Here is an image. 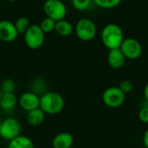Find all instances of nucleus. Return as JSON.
<instances>
[{"mask_svg":"<svg viewBox=\"0 0 148 148\" xmlns=\"http://www.w3.org/2000/svg\"><path fill=\"white\" fill-rule=\"evenodd\" d=\"M65 101L62 95L57 92L48 91L40 96V108L47 114L54 115L61 113Z\"/></svg>","mask_w":148,"mask_h":148,"instance_id":"1","label":"nucleus"},{"mask_svg":"<svg viewBox=\"0 0 148 148\" xmlns=\"http://www.w3.org/2000/svg\"><path fill=\"white\" fill-rule=\"evenodd\" d=\"M101 37L107 49H114L121 47L124 40V34L121 26L116 23H108L102 29Z\"/></svg>","mask_w":148,"mask_h":148,"instance_id":"2","label":"nucleus"},{"mask_svg":"<svg viewBox=\"0 0 148 148\" xmlns=\"http://www.w3.org/2000/svg\"><path fill=\"white\" fill-rule=\"evenodd\" d=\"M75 31L77 37L84 42L93 40L97 34L95 23L89 18H81L75 24Z\"/></svg>","mask_w":148,"mask_h":148,"instance_id":"3","label":"nucleus"},{"mask_svg":"<svg viewBox=\"0 0 148 148\" xmlns=\"http://www.w3.org/2000/svg\"><path fill=\"white\" fill-rule=\"evenodd\" d=\"M22 126L19 121L13 117H9L2 121L0 124V137L6 140H11L21 135Z\"/></svg>","mask_w":148,"mask_h":148,"instance_id":"4","label":"nucleus"},{"mask_svg":"<svg viewBox=\"0 0 148 148\" xmlns=\"http://www.w3.org/2000/svg\"><path fill=\"white\" fill-rule=\"evenodd\" d=\"M23 35L25 44L30 49L36 50L43 45L45 40V33L42 30L39 25H30V27Z\"/></svg>","mask_w":148,"mask_h":148,"instance_id":"5","label":"nucleus"},{"mask_svg":"<svg viewBox=\"0 0 148 148\" xmlns=\"http://www.w3.org/2000/svg\"><path fill=\"white\" fill-rule=\"evenodd\" d=\"M126 100V95L119 87H109L102 94V101L104 104L111 108L121 107Z\"/></svg>","mask_w":148,"mask_h":148,"instance_id":"6","label":"nucleus"},{"mask_svg":"<svg viewBox=\"0 0 148 148\" xmlns=\"http://www.w3.org/2000/svg\"><path fill=\"white\" fill-rule=\"evenodd\" d=\"M43 10L46 16L56 22L64 19L67 15L66 5L61 0H46L43 4Z\"/></svg>","mask_w":148,"mask_h":148,"instance_id":"7","label":"nucleus"},{"mask_svg":"<svg viewBox=\"0 0 148 148\" xmlns=\"http://www.w3.org/2000/svg\"><path fill=\"white\" fill-rule=\"evenodd\" d=\"M120 49L123 53L126 59L136 60L140 57L142 54V46L140 42L135 38H124Z\"/></svg>","mask_w":148,"mask_h":148,"instance_id":"8","label":"nucleus"},{"mask_svg":"<svg viewBox=\"0 0 148 148\" xmlns=\"http://www.w3.org/2000/svg\"><path fill=\"white\" fill-rule=\"evenodd\" d=\"M18 32L15 23L10 20L0 21V40L5 42H10L16 39Z\"/></svg>","mask_w":148,"mask_h":148,"instance_id":"9","label":"nucleus"},{"mask_svg":"<svg viewBox=\"0 0 148 148\" xmlns=\"http://www.w3.org/2000/svg\"><path fill=\"white\" fill-rule=\"evenodd\" d=\"M18 103L23 110L29 112L40 107V96L31 91L24 92L19 97Z\"/></svg>","mask_w":148,"mask_h":148,"instance_id":"10","label":"nucleus"},{"mask_svg":"<svg viewBox=\"0 0 148 148\" xmlns=\"http://www.w3.org/2000/svg\"><path fill=\"white\" fill-rule=\"evenodd\" d=\"M125 62H126V57L124 56L120 48L109 49L108 55V63L113 69H121L124 66Z\"/></svg>","mask_w":148,"mask_h":148,"instance_id":"11","label":"nucleus"},{"mask_svg":"<svg viewBox=\"0 0 148 148\" xmlns=\"http://www.w3.org/2000/svg\"><path fill=\"white\" fill-rule=\"evenodd\" d=\"M74 144V137L71 134L62 132L56 134L52 140L53 148H71Z\"/></svg>","mask_w":148,"mask_h":148,"instance_id":"12","label":"nucleus"},{"mask_svg":"<svg viewBox=\"0 0 148 148\" xmlns=\"http://www.w3.org/2000/svg\"><path fill=\"white\" fill-rule=\"evenodd\" d=\"M17 102L18 100L14 93H5L2 95L0 100V108L5 112H10L15 108Z\"/></svg>","mask_w":148,"mask_h":148,"instance_id":"13","label":"nucleus"},{"mask_svg":"<svg viewBox=\"0 0 148 148\" xmlns=\"http://www.w3.org/2000/svg\"><path fill=\"white\" fill-rule=\"evenodd\" d=\"M45 118V113L40 108H36L28 112L27 121L32 127H38L42 124Z\"/></svg>","mask_w":148,"mask_h":148,"instance_id":"14","label":"nucleus"},{"mask_svg":"<svg viewBox=\"0 0 148 148\" xmlns=\"http://www.w3.org/2000/svg\"><path fill=\"white\" fill-rule=\"evenodd\" d=\"M8 148H35L33 141L27 136L19 135L10 140Z\"/></svg>","mask_w":148,"mask_h":148,"instance_id":"15","label":"nucleus"},{"mask_svg":"<svg viewBox=\"0 0 148 148\" xmlns=\"http://www.w3.org/2000/svg\"><path fill=\"white\" fill-rule=\"evenodd\" d=\"M74 29L75 28L73 27V25L65 19L57 21L56 23L55 30L61 36H69L73 33Z\"/></svg>","mask_w":148,"mask_h":148,"instance_id":"16","label":"nucleus"},{"mask_svg":"<svg viewBox=\"0 0 148 148\" xmlns=\"http://www.w3.org/2000/svg\"><path fill=\"white\" fill-rule=\"evenodd\" d=\"M30 91L37 95L38 96L42 95L47 91V82L41 77H36L32 80L30 83Z\"/></svg>","mask_w":148,"mask_h":148,"instance_id":"17","label":"nucleus"},{"mask_svg":"<svg viewBox=\"0 0 148 148\" xmlns=\"http://www.w3.org/2000/svg\"><path fill=\"white\" fill-rule=\"evenodd\" d=\"M30 25L31 24L29 19L26 16H20L15 22V26L18 34H24L30 27Z\"/></svg>","mask_w":148,"mask_h":148,"instance_id":"18","label":"nucleus"},{"mask_svg":"<svg viewBox=\"0 0 148 148\" xmlns=\"http://www.w3.org/2000/svg\"><path fill=\"white\" fill-rule=\"evenodd\" d=\"M0 90L3 94L5 93H14L16 90V82L14 80L7 78L2 81L0 84Z\"/></svg>","mask_w":148,"mask_h":148,"instance_id":"19","label":"nucleus"},{"mask_svg":"<svg viewBox=\"0 0 148 148\" xmlns=\"http://www.w3.org/2000/svg\"><path fill=\"white\" fill-rule=\"evenodd\" d=\"M98 7L101 9H114L117 7L122 0H92Z\"/></svg>","mask_w":148,"mask_h":148,"instance_id":"20","label":"nucleus"},{"mask_svg":"<svg viewBox=\"0 0 148 148\" xmlns=\"http://www.w3.org/2000/svg\"><path fill=\"white\" fill-rule=\"evenodd\" d=\"M56 21L53 20L50 17L46 16L44 19H42V21L40 23V27L42 29V30L46 34V33H50L53 30H55V27H56Z\"/></svg>","mask_w":148,"mask_h":148,"instance_id":"21","label":"nucleus"},{"mask_svg":"<svg viewBox=\"0 0 148 148\" xmlns=\"http://www.w3.org/2000/svg\"><path fill=\"white\" fill-rule=\"evenodd\" d=\"M72 5L73 7L80 11L86 10L88 9V7L91 4L92 0H72Z\"/></svg>","mask_w":148,"mask_h":148,"instance_id":"22","label":"nucleus"},{"mask_svg":"<svg viewBox=\"0 0 148 148\" xmlns=\"http://www.w3.org/2000/svg\"><path fill=\"white\" fill-rule=\"evenodd\" d=\"M119 88H121V90L125 95H127V94H129V93L133 90V88H134V84H133V82H132L131 81H129V80H124V81H122V82L120 83Z\"/></svg>","mask_w":148,"mask_h":148,"instance_id":"23","label":"nucleus"},{"mask_svg":"<svg viewBox=\"0 0 148 148\" xmlns=\"http://www.w3.org/2000/svg\"><path fill=\"white\" fill-rule=\"evenodd\" d=\"M139 120L144 124H148V106L140 108L139 112Z\"/></svg>","mask_w":148,"mask_h":148,"instance_id":"24","label":"nucleus"},{"mask_svg":"<svg viewBox=\"0 0 148 148\" xmlns=\"http://www.w3.org/2000/svg\"><path fill=\"white\" fill-rule=\"evenodd\" d=\"M142 141H143L144 147L146 148H148V128L145 131V133H144V134H143Z\"/></svg>","mask_w":148,"mask_h":148,"instance_id":"25","label":"nucleus"},{"mask_svg":"<svg viewBox=\"0 0 148 148\" xmlns=\"http://www.w3.org/2000/svg\"><path fill=\"white\" fill-rule=\"evenodd\" d=\"M143 95H144V98L146 100V101L148 103V82L146 84L144 90H143Z\"/></svg>","mask_w":148,"mask_h":148,"instance_id":"26","label":"nucleus"},{"mask_svg":"<svg viewBox=\"0 0 148 148\" xmlns=\"http://www.w3.org/2000/svg\"><path fill=\"white\" fill-rule=\"evenodd\" d=\"M7 2H9V3H14V2H16V0H6Z\"/></svg>","mask_w":148,"mask_h":148,"instance_id":"27","label":"nucleus"},{"mask_svg":"<svg viewBox=\"0 0 148 148\" xmlns=\"http://www.w3.org/2000/svg\"><path fill=\"white\" fill-rule=\"evenodd\" d=\"M2 95H3V93L1 92V90H0V100H1V97H2Z\"/></svg>","mask_w":148,"mask_h":148,"instance_id":"28","label":"nucleus"},{"mask_svg":"<svg viewBox=\"0 0 148 148\" xmlns=\"http://www.w3.org/2000/svg\"><path fill=\"white\" fill-rule=\"evenodd\" d=\"M2 121H3V120H2V117H1V115H0V124H1V122H2Z\"/></svg>","mask_w":148,"mask_h":148,"instance_id":"29","label":"nucleus"}]
</instances>
